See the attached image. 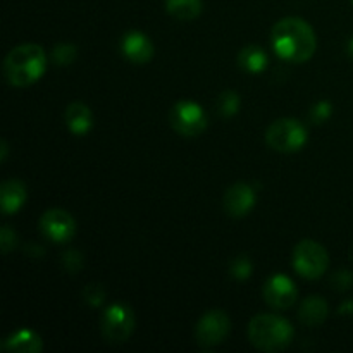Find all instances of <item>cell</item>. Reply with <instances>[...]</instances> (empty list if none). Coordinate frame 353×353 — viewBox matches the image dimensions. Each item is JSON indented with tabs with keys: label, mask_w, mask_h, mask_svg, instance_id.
Instances as JSON below:
<instances>
[{
	"label": "cell",
	"mask_w": 353,
	"mask_h": 353,
	"mask_svg": "<svg viewBox=\"0 0 353 353\" xmlns=\"http://www.w3.org/2000/svg\"><path fill=\"white\" fill-rule=\"evenodd\" d=\"M26 186L19 179H7L0 186V205L6 216L16 214L26 202Z\"/></svg>",
	"instance_id": "5bb4252c"
},
{
	"label": "cell",
	"mask_w": 353,
	"mask_h": 353,
	"mask_svg": "<svg viewBox=\"0 0 353 353\" xmlns=\"http://www.w3.org/2000/svg\"><path fill=\"white\" fill-rule=\"evenodd\" d=\"M330 314V307L323 296H309L302 302L299 310V319L309 327L321 326Z\"/></svg>",
	"instance_id": "2e32d148"
},
{
	"label": "cell",
	"mask_w": 353,
	"mask_h": 353,
	"mask_svg": "<svg viewBox=\"0 0 353 353\" xmlns=\"http://www.w3.org/2000/svg\"><path fill=\"white\" fill-rule=\"evenodd\" d=\"M265 141L274 150L283 154L299 152L307 143V130L300 121L283 117L274 121L265 131Z\"/></svg>",
	"instance_id": "277c9868"
},
{
	"label": "cell",
	"mask_w": 353,
	"mask_h": 353,
	"mask_svg": "<svg viewBox=\"0 0 353 353\" xmlns=\"http://www.w3.org/2000/svg\"><path fill=\"white\" fill-rule=\"evenodd\" d=\"M65 124H68L69 131L76 137H85L92 131L93 128V114L90 107L83 102H72L69 103L64 114Z\"/></svg>",
	"instance_id": "4fadbf2b"
},
{
	"label": "cell",
	"mask_w": 353,
	"mask_h": 353,
	"mask_svg": "<svg viewBox=\"0 0 353 353\" xmlns=\"http://www.w3.org/2000/svg\"><path fill=\"white\" fill-rule=\"evenodd\" d=\"M223 205L231 217H245L255 205L254 190L247 183H234L224 193Z\"/></svg>",
	"instance_id": "8fae6325"
},
{
	"label": "cell",
	"mask_w": 353,
	"mask_h": 353,
	"mask_svg": "<svg viewBox=\"0 0 353 353\" xmlns=\"http://www.w3.org/2000/svg\"><path fill=\"white\" fill-rule=\"evenodd\" d=\"M62 262H64V268L68 269V271L76 272L79 268H81L83 259H81V255H79V252L69 250L62 255Z\"/></svg>",
	"instance_id": "d4e9b609"
},
{
	"label": "cell",
	"mask_w": 353,
	"mask_h": 353,
	"mask_svg": "<svg viewBox=\"0 0 353 353\" xmlns=\"http://www.w3.org/2000/svg\"><path fill=\"white\" fill-rule=\"evenodd\" d=\"M345 310H347L348 314H353V302H348V303H345V305L341 307V309H340V312L343 314Z\"/></svg>",
	"instance_id": "83f0119b"
},
{
	"label": "cell",
	"mask_w": 353,
	"mask_h": 353,
	"mask_svg": "<svg viewBox=\"0 0 353 353\" xmlns=\"http://www.w3.org/2000/svg\"><path fill=\"white\" fill-rule=\"evenodd\" d=\"M272 48L288 62H307L317 48V37L312 26L302 17H285L278 21L271 33Z\"/></svg>",
	"instance_id": "6da1fadb"
},
{
	"label": "cell",
	"mask_w": 353,
	"mask_h": 353,
	"mask_svg": "<svg viewBox=\"0 0 353 353\" xmlns=\"http://www.w3.org/2000/svg\"><path fill=\"white\" fill-rule=\"evenodd\" d=\"M134 324H137V317L131 307H128L126 303H112L103 312L100 330H102V336L109 343H124L133 334Z\"/></svg>",
	"instance_id": "8992f818"
},
{
	"label": "cell",
	"mask_w": 353,
	"mask_h": 353,
	"mask_svg": "<svg viewBox=\"0 0 353 353\" xmlns=\"http://www.w3.org/2000/svg\"><path fill=\"white\" fill-rule=\"evenodd\" d=\"M240 109V97L233 90H226L219 97V110L224 117H231Z\"/></svg>",
	"instance_id": "ffe728a7"
},
{
	"label": "cell",
	"mask_w": 353,
	"mask_h": 353,
	"mask_svg": "<svg viewBox=\"0 0 353 353\" xmlns=\"http://www.w3.org/2000/svg\"><path fill=\"white\" fill-rule=\"evenodd\" d=\"M333 283L340 290H347V288H350V286H352L353 276L348 271H340V272H336V274H334Z\"/></svg>",
	"instance_id": "484cf974"
},
{
	"label": "cell",
	"mask_w": 353,
	"mask_h": 353,
	"mask_svg": "<svg viewBox=\"0 0 353 353\" xmlns=\"http://www.w3.org/2000/svg\"><path fill=\"white\" fill-rule=\"evenodd\" d=\"M165 10L174 19L193 21L202 12V0H165Z\"/></svg>",
	"instance_id": "ac0fdd59"
},
{
	"label": "cell",
	"mask_w": 353,
	"mask_h": 353,
	"mask_svg": "<svg viewBox=\"0 0 353 353\" xmlns=\"http://www.w3.org/2000/svg\"><path fill=\"white\" fill-rule=\"evenodd\" d=\"M238 64L248 72H262L268 68V55L257 45H248L238 54Z\"/></svg>",
	"instance_id": "e0dca14e"
},
{
	"label": "cell",
	"mask_w": 353,
	"mask_h": 353,
	"mask_svg": "<svg viewBox=\"0 0 353 353\" xmlns=\"http://www.w3.org/2000/svg\"><path fill=\"white\" fill-rule=\"evenodd\" d=\"M231 331V321L224 310H210L195 327V340L202 350H210L224 343Z\"/></svg>",
	"instance_id": "ba28073f"
},
{
	"label": "cell",
	"mask_w": 353,
	"mask_h": 353,
	"mask_svg": "<svg viewBox=\"0 0 353 353\" xmlns=\"http://www.w3.org/2000/svg\"><path fill=\"white\" fill-rule=\"evenodd\" d=\"M40 231L54 243H68L76 234V223L69 212L62 209H50L40 217Z\"/></svg>",
	"instance_id": "9c48e42d"
},
{
	"label": "cell",
	"mask_w": 353,
	"mask_h": 353,
	"mask_svg": "<svg viewBox=\"0 0 353 353\" xmlns=\"http://www.w3.org/2000/svg\"><path fill=\"white\" fill-rule=\"evenodd\" d=\"M14 247H16V234L9 226H3L0 231V248L3 254H9Z\"/></svg>",
	"instance_id": "cb8c5ba5"
},
{
	"label": "cell",
	"mask_w": 353,
	"mask_h": 353,
	"mask_svg": "<svg viewBox=\"0 0 353 353\" xmlns=\"http://www.w3.org/2000/svg\"><path fill=\"white\" fill-rule=\"evenodd\" d=\"M330 265L326 248L314 240H302L293 250V268L302 278L317 279L324 276Z\"/></svg>",
	"instance_id": "5b68a950"
},
{
	"label": "cell",
	"mask_w": 353,
	"mask_h": 353,
	"mask_svg": "<svg viewBox=\"0 0 353 353\" xmlns=\"http://www.w3.org/2000/svg\"><path fill=\"white\" fill-rule=\"evenodd\" d=\"M264 299L269 307L276 310H286L299 299V290L295 283L285 274H274L265 281Z\"/></svg>",
	"instance_id": "30bf717a"
},
{
	"label": "cell",
	"mask_w": 353,
	"mask_h": 353,
	"mask_svg": "<svg viewBox=\"0 0 353 353\" xmlns=\"http://www.w3.org/2000/svg\"><path fill=\"white\" fill-rule=\"evenodd\" d=\"M348 55L353 59V38L350 41H348Z\"/></svg>",
	"instance_id": "f1b7e54d"
},
{
	"label": "cell",
	"mask_w": 353,
	"mask_h": 353,
	"mask_svg": "<svg viewBox=\"0 0 353 353\" xmlns=\"http://www.w3.org/2000/svg\"><path fill=\"white\" fill-rule=\"evenodd\" d=\"M248 340L261 352H281L292 343L293 327L276 314H259L248 324Z\"/></svg>",
	"instance_id": "3957f363"
},
{
	"label": "cell",
	"mask_w": 353,
	"mask_h": 353,
	"mask_svg": "<svg viewBox=\"0 0 353 353\" xmlns=\"http://www.w3.org/2000/svg\"><path fill=\"white\" fill-rule=\"evenodd\" d=\"M0 150H2V155H0V162H6L7 161V154H9V145H7L6 140H2V143H0Z\"/></svg>",
	"instance_id": "4316f807"
},
{
	"label": "cell",
	"mask_w": 353,
	"mask_h": 353,
	"mask_svg": "<svg viewBox=\"0 0 353 353\" xmlns=\"http://www.w3.org/2000/svg\"><path fill=\"white\" fill-rule=\"evenodd\" d=\"M169 123L183 137H199L207 128V116L202 107L192 100H181L172 105Z\"/></svg>",
	"instance_id": "52a82bcc"
},
{
	"label": "cell",
	"mask_w": 353,
	"mask_h": 353,
	"mask_svg": "<svg viewBox=\"0 0 353 353\" xmlns=\"http://www.w3.org/2000/svg\"><path fill=\"white\" fill-rule=\"evenodd\" d=\"M83 299H85L92 307H99L102 305L103 299H105V292H103V288L100 285L92 283V285H88L83 290Z\"/></svg>",
	"instance_id": "44dd1931"
},
{
	"label": "cell",
	"mask_w": 353,
	"mask_h": 353,
	"mask_svg": "<svg viewBox=\"0 0 353 353\" xmlns=\"http://www.w3.org/2000/svg\"><path fill=\"white\" fill-rule=\"evenodd\" d=\"M250 274H252V262L250 259L245 257V255L238 257L236 261L231 264V276H233V278L247 279Z\"/></svg>",
	"instance_id": "7402d4cb"
},
{
	"label": "cell",
	"mask_w": 353,
	"mask_h": 353,
	"mask_svg": "<svg viewBox=\"0 0 353 353\" xmlns=\"http://www.w3.org/2000/svg\"><path fill=\"white\" fill-rule=\"evenodd\" d=\"M2 348L14 353H38L43 350V341L34 331L19 330L3 340Z\"/></svg>",
	"instance_id": "9a60e30c"
},
{
	"label": "cell",
	"mask_w": 353,
	"mask_h": 353,
	"mask_svg": "<svg viewBox=\"0 0 353 353\" xmlns=\"http://www.w3.org/2000/svg\"><path fill=\"white\" fill-rule=\"evenodd\" d=\"M76 55H78V48L72 43H59L55 45L52 50V59L57 65H69L74 62Z\"/></svg>",
	"instance_id": "d6986e66"
},
{
	"label": "cell",
	"mask_w": 353,
	"mask_h": 353,
	"mask_svg": "<svg viewBox=\"0 0 353 353\" xmlns=\"http://www.w3.org/2000/svg\"><path fill=\"white\" fill-rule=\"evenodd\" d=\"M121 50L133 64H147L154 57V43L141 31H130L121 40Z\"/></svg>",
	"instance_id": "7c38bea8"
},
{
	"label": "cell",
	"mask_w": 353,
	"mask_h": 353,
	"mask_svg": "<svg viewBox=\"0 0 353 353\" xmlns=\"http://www.w3.org/2000/svg\"><path fill=\"white\" fill-rule=\"evenodd\" d=\"M352 2H353V0H352Z\"/></svg>",
	"instance_id": "f546056e"
},
{
	"label": "cell",
	"mask_w": 353,
	"mask_h": 353,
	"mask_svg": "<svg viewBox=\"0 0 353 353\" xmlns=\"http://www.w3.org/2000/svg\"><path fill=\"white\" fill-rule=\"evenodd\" d=\"M47 69V55L37 43H23L7 54L3 61V74L9 85L24 88L43 76Z\"/></svg>",
	"instance_id": "7a4b0ae2"
},
{
	"label": "cell",
	"mask_w": 353,
	"mask_h": 353,
	"mask_svg": "<svg viewBox=\"0 0 353 353\" xmlns=\"http://www.w3.org/2000/svg\"><path fill=\"white\" fill-rule=\"evenodd\" d=\"M331 112H333V107L330 102H317L310 110V117L314 123H324L331 116Z\"/></svg>",
	"instance_id": "603a6c76"
}]
</instances>
